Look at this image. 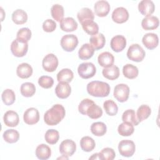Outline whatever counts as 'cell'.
Masks as SVG:
<instances>
[{"label": "cell", "instance_id": "32", "mask_svg": "<svg viewBox=\"0 0 160 160\" xmlns=\"http://www.w3.org/2000/svg\"><path fill=\"white\" fill-rule=\"evenodd\" d=\"M74 78L73 72L68 68H64L61 69L57 74V80L58 82H71Z\"/></svg>", "mask_w": 160, "mask_h": 160}, {"label": "cell", "instance_id": "29", "mask_svg": "<svg viewBox=\"0 0 160 160\" xmlns=\"http://www.w3.org/2000/svg\"><path fill=\"white\" fill-rule=\"evenodd\" d=\"M86 115L93 119H98L102 115V110L101 107L96 105L94 102H92L88 108L86 110Z\"/></svg>", "mask_w": 160, "mask_h": 160}, {"label": "cell", "instance_id": "10", "mask_svg": "<svg viewBox=\"0 0 160 160\" xmlns=\"http://www.w3.org/2000/svg\"><path fill=\"white\" fill-rule=\"evenodd\" d=\"M76 145L71 139H65L61 142L59 146V152L62 155L69 157L71 156L76 151Z\"/></svg>", "mask_w": 160, "mask_h": 160}, {"label": "cell", "instance_id": "8", "mask_svg": "<svg viewBox=\"0 0 160 160\" xmlns=\"http://www.w3.org/2000/svg\"><path fill=\"white\" fill-rule=\"evenodd\" d=\"M129 88L126 84H117L114 89V97L120 102L128 100L129 94Z\"/></svg>", "mask_w": 160, "mask_h": 160}, {"label": "cell", "instance_id": "17", "mask_svg": "<svg viewBox=\"0 0 160 160\" xmlns=\"http://www.w3.org/2000/svg\"><path fill=\"white\" fill-rule=\"evenodd\" d=\"M55 92L59 98L66 99L71 94V88L68 82H59L55 88Z\"/></svg>", "mask_w": 160, "mask_h": 160}, {"label": "cell", "instance_id": "7", "mask_svg": "<svg viewBox=\"0 0 160 160\" xmlns=\"http://www.w3.org/2000/svg\"><path fill=\"white\" fill-rule=\"evenodd\" d=\"M78 44V39L74 34H66L61 39V46L62 48L68 52L74 50Z\"/></svg>", "mask_w": 160, "mask_h": 160}, {"label": "cell", "instance_id": "25", "mask_svg": "<svg viewBox=\"0 0 160 160\" xmlns=\"http://www.w3.org/2000/svg\"><path fill=\"white\" fill-rule=\"evenodd\" d=\"M94 52V48L91 46L90 44H84L79 49L78 56L81 59L86 60L91 58Z\"/></svg>", "mask_w": 160, "mask_h": 160}, {"label": "cell", "instance_id": "40", "mask_svg": "<svg viewBox=\"0 0 160 160\" xmlns=\"http://www.w3.org/2000/svg\"><path fill=\"white\" fill-rule=\"evenodd\" d=\"M151 113V109L149 106L146 104H142L140 106L137 110L136 114V117L138 121L140 122L143 120L147 119L150 116Z\"/></svg>", "mask_w": 160, "mask_h": 160}, {"label": "cell", "instance_id": "37", "mask_svg": "<svg viewBox=\"0 0 160 160\" xmlns=\"http://www.w3.org/2000/svg\"><path fill=\"white\" fill-rule=\"evenodd\" d=\"M4 141L8 143L16 142L19 138V133L18 131L10 129L5 131L2 135Z\"/></svg>", "mask_w": 160, "mask_h": 160}, {"label": "cell", "instance_id": "15", "mask_svg": "<svg viewBox=\"0 0 160 160\" xmlns=\"http://www.w3.org/2000/svg\"><path fill=\"white\" fill-rule=\"evenodd\" d=\"M142 42L146 48L148 49H153L156 48L159 43V38L156 34L149 32L147 33L142 37Z\"/></svg>", "mask_w": 160, "mask_h": 160}, {"label": "cell", "instance_id": "28", "mask_svg": "<svg viewBox=\"0 0 160 160\" xmlns=\"http://www.w3.org/2000/svg\"><path fill=\"white\" fill-rule=\"evenodd\" d=\"M12 20L16 24H24L28 20L26 12L21 9L15 10L12 14Z\"/></svg>", "mask_w": 160, "mask_h": 160}, {"label": "cell", "instance_id": "24", "mask_svg": "<svg viewBox=\"0 0 160 160\" xmlns=\"http://www.w3.org/2000/svg\"><path fill=\"white\" fill-rule=\"evenodd\" d=\"M51 155V150L48 145L45 144H41L36 148V156L38 159L46 160L49 159Z\"/></svg>", "mask_w": 160, "mask_h": 160}, {"label": "cell", "instance_id": "9", "mask_svg": "<svg viewBox=\"0 0 160 160\" xmlns=\"http://www.w3.org/2000/svg\"><path fill=\"white\" fill-rule=\"evenodd\" d=\"M42 64L44 69L47 72L54 71L58 66V58L52 53H50L44 56Z\"/></svg>", "mask_w": 160, "mask_h": 160}, {"label": "cell", "instance_id": "21", "mask_svg": "<svg viewBox=\"0 0 160 160\" xmlns=\"http://www.w3.org/2000/svg\"><path fill=\"white\" fill-rule=\"evenodd\" d=\"M60 28L63 31L71 32L78 28V23L74 18L67 17L63 18L60 22Z\"/></svg>", "mask_w": 160, "mask_h": 160}, {"label": "cell", "instance_id": "48", "mask_svg": "<svg viewBox=\"0 0 160 160\" xmlns=\"http://www.w3.org/2000/svg\"><path fill=\"white\" fill-rule=\"evenodd\" d=\"M92 102H94L92 100L88 98L84 99L83 100H82L78 106L79 112L83 115H86V110L89 107V106L91 104Z\"/></svg>", "mask_w": 160, "mask_h": 160}, {"label": "cell", "instance_id": "49", "mask_svg": "<svg viewBox=\"0 0 160 160\" xmlns=\"http://www.w3.org/2000/svg\"><path fill=\"white\" fill-rule=\"evenodd\" d=\"M89 159H99V153H95L92 155L89 158Z\"/></svg>", "mask_w": 160, "mask_h": 160}, {"label": "cell", "instance_id": "3", "mask_svg": "<svg viewBox=\"0 0 160 160\" xmlns=\"http://www.w3.org/2000/svg\"><path fill=\"white\" fill-rule=\"evenodd\" d=\"M146 53L143 48L138 44H133L131 45L127 51V56L128 59L135 62L142 61Z\"/></svg>", "mask_w": 160, "mask_h": 160}, {"label": "cell", "instance_id": "13", "mask_svg": "<svg viewBox=\"0 0 160 160\" xmlns=\"http://www.w3.org/2000/svg\"><path fill=\"white\" fill-rule=\"evenodd\" d=\"M94 9L96 15L99 17H105L109 13L111 7L107 1L100 0L95 2Z\"/></svg>", "mask_w": 160, "mask_h": 160}, {"label": "cell", "instance_id": "2", "mask_svg": "<svg viewBox=\"0 0 160 160\" xmlns=\"http://www.w3.org/2000/svg\"><path fill=\"white\" fill-rule=\"evenodd\" d=\"M88 92L92 96L104 98L109 95L110 92V86L105 82L99 81H93L87 85Z\"/></svg>", "mask_w": 160, "mask_h": 160}, {"label": "cell", "instance_id": "35", "mask_svg": "<svg viewBox=\"0 0 160 160\" xmlns=\"http://www.w3.org/2000/svg\"><path fill=\"white\" fill-rule=\"evenodd\" d=\"M91 131L96 136H102L106 134L107 127L102 122H93L91 126Z\"/></svg>", "mask_w": 160, "mask_h": 160}, {"label": "cell", "instance_id": "22", "mask_svg": "<svg viewBox=\"0 0 160 160\" xmlns=\"http://www.w3.org/2000/svg\"><path fill=\"white\" fill-rule=\"evenodd\" d=\"M89 42L94 50H99L105 45L106 39L102 33H98L91 36L89 39Z\"/></svg>", "mask_w": 160, "mask_h": 160}, {"label": "cell", "instance_id": "44", "mask_svg": "<svg viewBox=\"0 0 160 160\" xmlns=\"http://www.w3.org/2000/svg\"><path fill=\"white\" fill-rule=\"evenodd\" d=\"M31 38V31L28 28H22L20 29L16 35V39L24 42H28Z\"/></svg>", "mask_w": 160, "mask_h": 160}, {"label": "cell", "instance_id": "5", "mask_svg": "<svg viewBox=\"0 0 160 160\" xmlns=\"http://www.w3.org/2000/svg\"><path fill=\"white\" fill-rule=\"evenodd\" d=\"M28 50V44L18 39H14L11 45V51L12 54L16 57L24 56Z\"/></svg>", "mask_w": 160, "mask_h": 160}, {"label": "cell", "instance_id": "16", "mask_svg": "<svg viewBox=\"0 0 160 160\" xmlns=\"http://www.w3.org/2000/svg\"><path fill=\"white\" fill-rule=\"evenodd\" d=\"M110 46L114 51L121 52L126 48V39L122 35H116L111 39Z\"/></svg>", "mask_w": 160, "mask_h": 160}, {"label": "cell", "instance_id": "23", "mask_svg": "<svg viewBox=\"0 0 160 160\" xmlns=\"http://www.w3.org/2000/svg\"><path fill=\"white\" fill-rule=\"evenodd\" d=\"M16 74L18 77L22 79L29 78L32 74V68L28 63H21L17 67Z\"/></svg>", "mask_w": 160, "mask_h": 160}, {"label": "cell", "instance_id": "36", "mask_svg": "<svg viewBox=\"0 0 160 160\" xmlns=\"http://www.w3.org/2000/svg\"><path fill=\"white\" fill-rule=\"evenodd\" d=\"M80 146L84 151L90 152L94 149L96 143L92 138L89 136H84L80 141Z\"/></svg>", "mask_w": 160, "mask_h": 160}, {"label": "cell", "instance_id": "14", "mask_svg": "<svg viewBox=\"0 0 160 160\" xmlns=\"http://www.w3.org/2000/svg\"><path fill=\"white\" fill-rule=\"evenodd\" d=\"M139 11L146 17L151 15L155 10V5L151 0H142L138 4Z\"/></svg>", "mask_w": 160, "mask_h": 160}, {"label": "cell", "instance_id": "26", "mask_svg": "<svg viewBox=\"0 0 160 160\" xmlns=\"http://www.w3.org/2000/svg\"><path fill=\"white\" fill-rule=\"evenodd\" d=\"M102 75L104 78L109 80H114L119 76V69L115 65L104 68L102 71Z\"/></svg>", "mask_w": 160, "mask_h": 160}, {"label": "cell", "instance_id": "1", "mask_svg": "<svg viewBox=\"0 0 160 160\" xmlns=\"http://www.w3.org/2000/svg\"><path fill=\"white\" fill-rule=\"evenodd\" d=\"M66 111L64 108L59 104H54L48 109L44 115V122L49 126H54L59 123L64 118Z\"/></svg>", "mask_w": 160, "mask_h": 160}, {"label": "cell", "instance_id": "20", "mask_svg": "<svg viewBox=\"0 0 160 160\" xmlns=\"http://www.w3.org/2000/svg\"><path fill=\"white\" fill-rule=\"evenodd\" d=\"M98 61L101 66L108 68L113 65L114 62V58L111 52L106 51L101 53L98 56Z\"/></svg>", "mask_w": 160, "mask_h": 160}, {"label": "cell", "instance_id": "42", "mask_svg": "<svg viewBox=\"0 0 160 160\" xmlns=\"http://www.w3.org/2000/svg\"><path fill=\"white\" fill-rule=\"evenodd\" d=\"M1 98L6 105L10 106L16 100V96L12 89H6L2 92Z\"/></svg>", "mask_w": 160, "mask_h": 160}, {"label": "cell", "instance_id": "43", "mask_svg": "<svg viewBox=\"0 0 160 160\" xmlns=\"http://www.w3.org/2000/svg\"><path fill=\"white\" fill-rule=\"evenodd\" d=\"M46 141L50 144H54L58 142L59 138V132L54 129H48L44 135Z\"/></svg>", "mask_w": 160, "mask_h": 160}, {"label": "cell", "instance_id": "46", "mask_svg": "<svg viewBox=\"0 0 160 160\" xmlns=\"http://www.w3.org/2000/svg\"><path fill=\"white\" fill-rule=\"evenodd\" d=\"M38 84L43 88L49 89L54 84V80L50 76H42L38 79Z\"/></svg>", "mask_w": 160, "mask_h": 160}, {"label": "cell", "instance_id": "34", "mask_svg": "<svg viewBox=\"0 0 160 160\" xmlns=\"http://www.w3.org/2000/svg\"><path fill=\"white\" fill-rule=\"evenodd\" d=\"M122 120L123 122L131 123L133 126H137L139 122L137 119L136 112L133 109L126 110L122 115Z\"/></svg>", "mask_w": 160, "mask_h": 160}, {"label": "cell", "instance_id": "45", "mask_svg": "<svg viewBox=\"0 0 160 160\" xmlns=\"http://www.w3.org/2000/svg\"><path fill=\"white\" fill-rule=\"evenodd\" d=\"M99 159L101 160H112L116 156L115 152L113 149L110 148H105L99 152Z\"/></svg>", "mask_w": 160, "mask_h": 160}, {"label": "cell", "instance_id": "11", "mask_svg": "<svg viewBox=\"0 0 160 160\" xmlns=\"http://www.w3.org/2000/svg\"><path fill=\"white\" fill-rule=\"evenodd\" d=\"M23 119L25 123L32 125L37 123L39 120V113L37 109L30 108L26 109L23 115Z\"/></svg>", "mask_w": 160, "mask_h": 160}, {"label": "cell", "instance_id": "39", "mask_svg": "<svg viewBox=\"0 0 160 160\" xmlns=\"http://www.w3.org/2000/svg\"><path fill=\"white\" fill-rule=\"evenodd\" d=\"M51 13L54 19L58 22H61L64 17V8L59 4H55L51 8Z\"/></svg>", "mask_w": 160, "mask_h": 160}, {"label": "cell", "instance_id": "31", "mask_svg": "<svg viewBox=\"0 0 160 160\" xmlns=\"http://www.w3.org/2000/svg\"><path fill=\"white\" fill-rule=\"evenodd\" d=\"M82 28L85 32L89 35H94L98 34L99 31V26L96 22L93 20H88L84 21L81 24Z\"/></svg>", "mask_w": 160, "mask_h": 160}, {"label": "cell", "instance_id": "30", "mask_svg": "<svg viewBox=\"0 0 160 160\" xmlns=\"http://www.w3.org/2000/svg\"><path fill=\"white\" fill-rule=\"evenodd\" d=\"M123 75L130 79L136 78L139 73L138 68L131 64H127L122 68Z\"/></svg>", "mask_w": 160, "mask_h": 160}, {"label": "cell", "instance_id": "6", "mask_svg": "<svg viewBox=\"0 0 160 160\" xmlns=\"http://www.w3.org/2000/svg\"><path fill=\"white\" fill-rule=\"evenodd\" d=\"M118 150L120 154L124 157H131L135 152L136 146L132 141L125 139L119 142Z\"/></svg>", "mask_w": 160, "mask_h": 160}, {"label": "cell", "instance_id": "38", "mask_svg": "<svg viewBox=\"0 0 160 160\" xmlns=\"http://www.w3.org/2000/svg\"><path fill=\"white\" fill-rule=\"evenodd\" d=\"M134 131V126L129 122H123L118 128V133L122 136H129Z\"/></svg>", "mask_w": 160, "mask_h": 160}, {"label": "cell", "instance_id": "18", "mask_svg": "<svg viewBox=\"0 0 160 160\" xmlns=\"http://www.w3.org/2000/svg\"><path fill=\"white\" fill-rule=\"evenodd\" d=\"M159 21L158 17L149 16L142 19L141 22L142 28L145 30H153L159 26Z\"/></svg>", "mask_w": 160, "mask_h": 160}, {"label": "cell", "instance_id": "27", "mask_svg": "<svg viewBox=\"0 0 160 160\" xmlns=\"http://www.w3.org/2000/svg\"><path fill=\"white\" fill-rule=\"evenodd\" d=\"M77 18L81 24L88 20H94V15L92 10L88 8H83L78 12Z\"/></svg>", "mask_w": 160, "mask_h": 160}, {"label": "cell", "instance_id": "12", "mask_svg": "<svg viewBox=\"0 0 160 160\" xmlns=\"http://www.w3.org/2000/svg\"><path fill=\"white\" fill-rule=\"evenodd\" d=\"M129 18L128 10L123 7L116 8L112 13V19L116 23L121 24L126 22Z\"/></svg>", "mask_w": 160, "mask_h": 160}, {"label": "cell", "instance_id": "41", "mask_svg": "<svg viewBox=\"0 0 160 160\" xmlns=\"http://www.w3.org/2000/svg\"><path fill=\"white\" fill-rule=\"evenodd\" d=\"M104 109L107 114L109 116H115L118 111V107L116 103L112 100H107L103 103Z\"/></svg>", "mask_w": 160, "mask_h": 160}, {"label": "cell", "instance_id": "33", "mask_svg": "<svg viewBox=\"0 0 160 160\" xmlns=\"http://www.w3.org/2000/svg\"><path fill=\"white\" fill-rule=\"evenodd\" d=\"M20 91L23 96L26 98L31 97L36 92L35 85L33 83L29 82H24L21 86Z\"/></svg>", "mask_w": 160, "mask_h": 160}, {"label": "cell", "instance_id": "4", "mask_svg": "<svg viewBox=\"0 0 160 160\" xmlns=\"http://www.w3.org/2000/svg\"><path fill=\"white\" fill-rule=\"evenodd\" d=\"M96 72V68L92 62H82L78 68V72L82 79H89L92 78Z\"/></svg>", "mask_w": 160, "mask_h": 160}, {"label": "cell", "instance_id": "47", "mask_svg": "<svg viewBox=\"0 0 160 160\" xmlns=\"http://www.w3.org/2000/svg\"><path fill=\"white\" fill-rule=\"evenodd\" d=\"M56 28V23L54 20L48 19L42 23V29L44 31L51 32L54 31Z\"/></svg>", "mask_w": 160, "mask_h": 160}, {"label": "cell", "instance_id": "19", "mask_svg": "<svg viewBox=\"0 0 160 160\" xmlns=\"http://www.w3.org/2000/svg\"><path fill=\"white\" fill-rule=\"evenodd\" d=\"M3 120L5 125L8 127L16 126L19 121V116L18 113L14 111H8L5 112Z\"/></svg>", "mask_w": 160, "mask_h": 160}]
</instances>
